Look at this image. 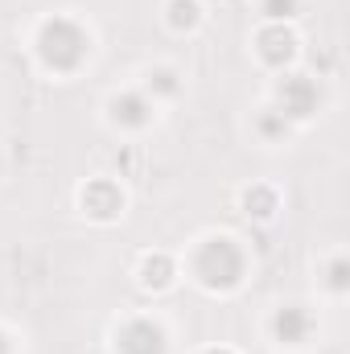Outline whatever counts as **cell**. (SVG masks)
Segmentation results:
<instances>
[{
	"label": "cell",
	"mask_w": 350,
	"mask_h": 354,
	"mask_svg": "<svg viewBox=\"0 0 350 354\" xmlns=\"http://www.w3.org/2000/svg\"><path fill=\"white\" fill-rule=\"evenodd\" d=\"M276 330H280V338H284V342H297V338H301V330H305V317H301L297 309H284V313L276 317Z\"/></svg>",
	"instance_id": "5b68a950"
},
{
	"label": "cell",
	"mask_w": 350,
	"mask_h": 354,
	"mask_svg": "<svg viewBox=\"0 0 350 354\" xmlns=\"http://www.w3.org/2000/svg\"><path fill=\"white\" fill-rule=\"evenodd\" d=\"M165 351V334L153 322H128L120 330V354H161Z\"/></svg>",
	"instance_id": "3957f363"
},
{
	"label": "cell",
	"mask_w": 350,
	"mask_h": 354,
	"mask_svg": "<svg viewBox=\"0 0 350 354\" xmlns=\"http://www.w3.org/2000/svg\"><path fill=\"white\" fill-rule=\"evenodd\" d=\"M268 17H293V0H264Z\"/></svg>",
	"instance_id": "8992f818"
},
{
	"label": "cell",
	"mask_w": 350,
	"mask_h": 354,
	"mask_svg": "<svg viewBox=\"0 0 350 354\" xmlns=\"http://www.w3.org/2000/svg\"><path fill=\"white\" fill-rule=\"evenodd\" d=\"M37 46H42V58H46L54 71H75V66L83 62V54H87V33H83L75 21L58 17V21H46Z\"/></svg>",
	"instance_id": "6da1fadb"
},
{
	"label": "cell",
	"mask_w": 350,
	"mask_h": 354,
	"mask_svg": "<svg viewBox=\"0 0 350 354\" xmlns=\"http://www.w3.org/2000/svg\"><path fill=\"white\" fill-rule=\"evenodd\" d=\"M210 354H227V351H210Z\"/></svg>",
	"instance_id": "ba28073f"
},
{
	"label": "cell",
	"mask_w": 350,
	"mask_h": 354,
	"mask_svg": "<svg viewBox=\"0 0 350 354\" xmlns=\"http://www.w3.org/2000/svg\"><path fill=\"white\" fill-rule=\"evenodd\" d=\"M111 111H116V120H124V124H145V120H149V103H145L140 95H124V99H116Z\"/></svg>",
	"instance_id": "277c9868"
},
{
	"label": "cell",
	"mask_w": 350,
	"mask_h": 354,
	"mask_svg": "<svg viewBox=\"0 0 350 354\" xmlns=\"http://www.w3.org/2000/svg\"><path fill=\"white\" fill-rule=\"evenodd\" d=\"M0 354H8V338L4 334H0Z\"/></svg>",
	"instance_id": "52a82bcc"
},
{
	"label": "cell",
	"mask_w": 350,
	"mask_h": 354,
	"mask_svg": "<svg viewBox=\"0 0 350 354\" xmlns=\"http://www.w3.org/2000/svg\"><path fill=\"white\" fill-rule=\"evenodd\" d=\"M239 272H243V256H239V248L231 239H210L198 252V276L210 288H231L239 280Z\"/></svg>",
	"instance_id": "7a4b0ae2"
}]
</instances>
